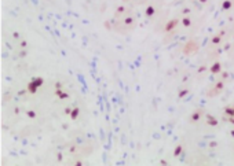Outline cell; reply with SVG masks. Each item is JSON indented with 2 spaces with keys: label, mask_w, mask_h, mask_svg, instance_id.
Masks as SVG:
<instances>
[{
  "label": "cell",
  "mask_w": 234,
  "mask_h": 166,
  "mask_svg": "<svg viewBox=\"0 0 234 166\" xmlns=\"http://www.w3.org/2000/svg\"><path fill=\"white\" fill-rule=\"evenodd\" d=\"M223 88H224V83H223V81H218V83L215 84V87H213V91L209 95L212 96V95H215V94H216V95L220 94V92L223 91Z\"/></svg>",
  "instance_id": "6da1fadb"
},
{
  "label": "cell",
  "mask_w": 234,
  "mask_h": 166,
  "mask_svg": "<svg viewBox=\"0 0 234 166\" xmlns=\"http://www.w3.org/2000/svg\"><path fill=\"white\" fill-rule=\"evenodd\" d=\"M220 72H222V63L215 62L212 66H211V73H212V74H219Z\"/></svg>",
  "instance_id": "7a4b0ae2"
},
{
  "label": "cell",
  "mask_w": 234,
  "mask_h": 166,
  "mask_svg": "<svg viewBox=\"0 0 234 166\" xmlns=\"http://www.w3.org/2000/svg\"><path fill=\"white\" fill-rule=\"evenodd\" d=\"M220 40H222V33H219V34H215L212 39H211V43H212L213 45H218V44L220 43Z\"/></svg>",
  "instance_id": "3957f363"
},
{
  "label": "cell",
  "mask_w": 234,
  "mask_h": 166,
  "mask_svg": "<svg viewBox=\"0 0 234 166\" xmlns=\"http://www.w3.org/2000/svg\"><path fill=\"white\" fill-rule=\"evenodd\" d=\"M207 124L211 125V126H216V125H218V119H216L215 117H212V115H208V121H207Z\"/></svg>",
  "instance_id": "277c9868"
},
{
  "label": "cell",
  "mask_w": 234,
  "mask_h": 166,
  "mask_svg": "<svg viewBox=\"0 0 234 166\" xmlns=\"http://www.w3.org/2000/svg\"><path fill=\"white\" fill-rule=\"evenodd\" d=\"M224 114H227V117H234V107L227 106V107L224 108Z\"/></svg>",
  "instance_id": "5b68a950"
},
{
  "label": "cell",
  "mask_w": 234,
  "mask_h": 166,
  "mask_svg": "<svg viewBox=\"0 0 234 166\" xmlns=\"http://www.w3.org/2000/svg\"><path fill=\"white\" fill-rule=\"evenodd\" d=\"M201 115H202V111H201V110H198V111L193 113V115H192V121H198Z\"/></svg>",
  "instance_id": "8992f818"
},
{
  "label": "cell",
  "mask_w": 234,
  "mask_h": 166,
  "mask_svg": "<svg viewBox=\"0 0 234 166\" xmlns=\"http://www.w3.org/2000/svg\"><path fill=\"white\" fill-rule=\"evenodd\" d=\"M230 7H231V1H230V0H224V1H223V6H222V8H223V10H229Z\"/></svg>",
  "instance_id": "52a82bcc"
},
{
  "label": "cell",
  "mask_w": 234,
  "mask_h": 166,
  "mask_svg": "<svg viewBox=\"0 0 234 166\" xmlns=\"http://www.w3.org/2000/svg\"><path fill=\"white\" fill-rule=\"evenodd\" d=\"M183 23H185V26H189V25H190V18H185V19H183Z\"/></svg>",
  "instance_id": "ba28073f"
},
{
  "label": "cell",
  "mask_w": 234,
  "mask_h": 166,
  "mask_svg": "<svg viewBox=\"0 0 234 166\" xmlns=\"http://www.w3.org/2000/svg\"><path fill=\"white\" fill-rule=\"evenodd\" d=\"M227 119H229V121H230V122L234 125V117H227Z\"/></svg>",
  "instance_id": "9c48e42d"
},
{
  "label": "cell",
  "mask_w": 234,
  "mask_h": 166,
  "mask_svg": "<svg viewBox=\"0 0 234 166\" xmlns=\"http://www.w3.org/2000/svg\"><path fill=\"white\" fill-rule=\"evenodd\" d=\"M231 136H233V137H234V130H231Z\"/></svg>",
  "instance_id": "30bf717a"
},
{
  "label": "cell",
  "mask_w": 234,
  "mask_h": 166,
  "mask_svg": "<svg viewBox=\"0 0 234 166\" xmlns=\"http://www.w3.org/2000/svg\"><path fill=\"white\" fill-rule=\"evenodd\" d=\"M201 1H202V3H205V1H207V0H201Z\"/></svg>",
  "instance_id": "8fae6325"
}]
</instances>
